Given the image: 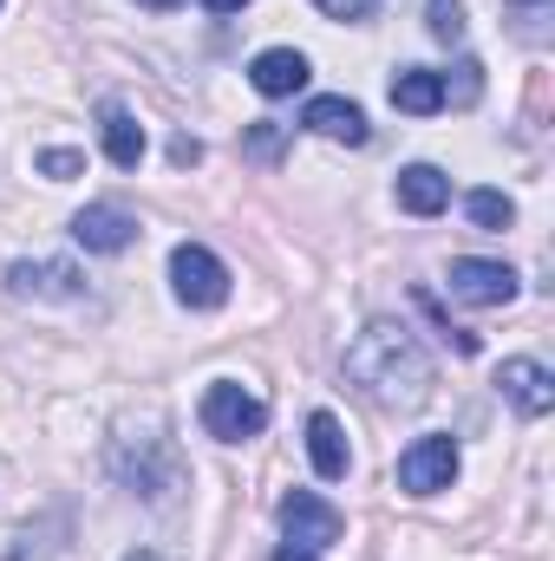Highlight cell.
<instances>
[{
	"mask_svg": "<svg viewBox=\"0 0 555 561\" xmlns=\"http://www.w3.org/2000/svg\"><path fill=\"white\" fill-rule=\"evenodd\" d=\"M203 431H209V437H223V444H249V437H262V431H269V405H262L249 386L216 379V386L203 392Z\"/></svg>",
	"mask_w": 555,
	"mask_h": 561,
	"instance_id": "2",
	"label": "cell"
},
{
	"mask_svg": "<svg viewBox=\"0 0 555 561\" xmlns=\"http://www.w3.org/2000/svg\"><path fill=\"white\" fill-rule=\"evenodd\" d=\"M275 561H320V556H307V549H294V542H287V549H281Z\"/></svg>",
	"mask_w": 555,
	"mask_h": 561,
	"instance_id": "25",
	"label": "cell"
},
{
	"mask_svg": "<svg viewBox=\"0 0 555 561\" xmlns=\"http://www.w3.org/2000/svg\"><path fill=\"white\" fill-rule=\"evenodd\" d=\"M347 379L386 412H418L431 399L438 373H431V353L418 346V333L406 320H366L360 340L347 346Z\"/></svg>",
	"mask_w": 555,
	"mask_h": 561,
	"instance_id": "1",
	"label": "cell"
},
{
	"mask_svg": "<svg viewBox=\"0 0 555 561\" xmlns=\"http://www.w3.org/2000/svg\"><path fill=\"white\" fill-rule=\"evenodd\" d=\"M249 85H256L262 99H287V92L307 85V59H301L294 46H269V53L249 59Z\"/></svg>",
	"mask_w": 555,
	"mask_h": 561,
	"instance_id": "12",
	"label": "cell"
},
{
	"mask_svg": "<svg viewBox=\"0 0 555 561\" xmlns=\"http://www.w3.org/2000/svg\"><path fill=\"white\" fill-rule=\"evenodd\" d=\"M112 470H118V483H132L150 503L177 490V450H170V437H144L138 450L118 444V450H112Z\"/></svg>",
	"mask_w": 555,
	"mask_h": 561,
	"instance_id": "5",
	"label": "cell"
},
{
	"mask_svg": "<svg viewBox=\"0 0 555 561\" xmlns=\"http://www.w3.org/2000/svg\"><path fill=\"white\" fill-rule=\"evenodd\" d=\"M72 242H79L86 255H125V249L138 242V216L118 209V203H86V209L72 216Z\"/></svg>",
	"mask_w": 555,
	"mask_h": 561,
	"instance_id": "7",
	"label": "cell"
},
{
	"mask_svg": "<svg viewBox=\"0 0 555 561\" xmlns=\"http://www.w3.org/2000/svg\"><path fill=\"white\" fill-rule=\"evenodd\" d=\"M314 7H320L327 20H366V13H373L380 0H314Z\"/></svg>",
	"mask_w": 555,
	"mask_h": 561,
	"instance_id": "21",
	"label": "cell"
},
{
	"mask_svg": "<svg viewBox=\"0 0 555 561\" xmlns=\"http://www.w3.org/2000/svg\"><path fill=\"white\" fill-rule=\"evenodd\" d=\"M203 7H209V13H242L249 0H203Z\"/></svg>",
	"mask_w": 555,
	"mask_h": 561,
	"instance_id": "24",
	"label": "cell"
},
{
	"mask_svg": "<svg viewBox=\"0 0 555 561\" xmlns=\"http://www.w3.org/2000/svg\"><path fill=\"white\" fill-rule=\"evenodd\" d=\"M393 105H399L406 118H431V112H444V72L406 66V72L393 79Z\"/></svg>",
	"mask_w": 555,
	"mask_h": 561,
	"instance_id": "16",
	"label": "cell"
},
{
	"mask_svg": "<svg viewBox=\"0 0 555 561\" xmlns=\"http://www.w3.org/2000/svg\"><path fill=\"white\" fill-rule=\"evenodd\" d=\"M464 209H471V222H477V229H510V222H517V203H510L503 190H471V196H464Z\"/></svg>",
	"mask_w": 555,
	"mask_h": 561,
	"instance_id": "17",
	"label": "cell"
},
{
	"mask_svg": "<svg viewBox=\"0 0 555 561\" xmlns=\"http://www.w3.org/2000/svg\"><path fill=\"white\" fill-rule=\"evenodd\" d=\"M7 294L13 300H79L86 294V275L59 255H39V262H13L7 268Z\"/></svg>",
	"mask_w": 555,
	"mask_h": 561,
	"instance_id": "8",
	"label": "cell"
},
{
	"mask_svg": "<svg viewBox=\"0 0 555 561\" xmlns=\"http://www.w3.org/2000/svg\"><path fill=\"white\" fill-rule=\"evenodd\" d=\"M424 20H431V39H444V46L464 39V7H457V0H431Z\"/></svg>",
	"mask_w": 555,
	"mask_h": 561,
	"instance_id": "20",
	"label": "cell"
},
{
	"mask_svg": "<svg viewBox=\"0 0 555 561\" xmlns=\"http://www.w3.org/2000/svg\"><path fill=\"white\" fill-rule=\"evenodd\" d=\"M399 209L406 216H444L451 209V176L438 163H406L399 170Z\"/></svg>",
	"mask_w": 555,
	"mask_h": 561,
	"instance_id": "13",
	"label": "cell"
},
{
	"mask_svg": "<svg viewBox=\"0 0 555 561\" xmlns=\"http://www.w3.org/2000/svg\"><path fill=\"white\" fill-rule=\"evenodd\" d=\"M249 150H256V157H275L281 150V125H256V131H249Z\"/></svg>",
	"mask_w": 555,
	"mask_h": 561,
	"instance_id": "22",
	"label": "cell"
},
{
	"mask_svg": "<svg viewBox=\"0 0 555 561\" xmlns=\"http://www.w3.org/2000/svg\"><path fill=\"white\" fill-rule=\"evenodd\" d=\"M138 7H150V13H170V7H183V0H138Z\"/></svg>",
	"mask_w": 555,
	"mask_h": 561,
	"instance_id": "26",
	"label": "cell"
},
{
	"mask_svg": "<svg viewBox=\"0 0 555 561\" xmlns=\"http://www.w3.org/2000/svg\"><path fill=\"white\" fill-rule=\"evenodd\" d=\"M497 386H503V399H510L523 419H550V405H555V373L543 366V359H503Z\"/></svg>",
	"mask_w": 555,
	"mask_h": 561,
	"instance_id": "10",
	"label": "cell"
},
{
	"mask_svg": "<svg viewBox=\"0 0 555 561\" xmlns=\"http://www.w3.org/2000/svg\"><path fill=\"white\" fill-rule=\"evenodd\" d=\"M99 138H105V157H112L118 170H138L144 163V125L118 105V99L99 105Z\"/></svg>",
	"mask_w": 555,
	"mask_h": 561,
	"instance_id": "15",
	"label": "cell"
},
{
	"mask_svg": "<svg viewBox=\"0 0 555 561\" xmlns=\"http://www.w3.org/2000/svg\"><path fill=\"white\" fill-rule=\"evenodd\" d=\"M340 510L327 503V496H314V490H287L281 496V536L294 542V549H307V556H320V549H333L340 542Z\"/></svg>",
	"mask_w": 555,
	"mask_h": 561,
	"instance_id": "4",
	"label": "cell"
},
{
	"mask_svg": "<svg viewBox=\"0 0 555 561\" xmlns=\"http://www.w3.org/2000/svg\"><path fill=\"white\" fill-rule=\"evenodd\" d=\"M444 280H451V294H457L464 307H510L517 287H523L510 262H484V255H457Z\"/></svg>",
	"mask_w": 555,
	"mask_h": 561,
	"instance_id": "6",
	"label": "cell"
},
{
	"mask_svg": "<svg viewBox=\"0 0 555 561\" xmlns=\"http://www.w3.org/2000/svg\"><path fill=\"white\" fill-rule=\"evenodd\" d=\"M301 125H307L314 138H333V144H366V112H360L353 99H340V92H320V99H307Z\"/></svg>",
	"mask_w": 555,
	"mask_h": 561,
	"instance_id": "11",
	"label": "cell"
},
{
	"mask_svg": "<svg viewBox=\"0 0 555 561\" xmlns=\"http://www.w3.org/2000/svg\"><path fill=\"white\" fill-rule=\"evenodd\" d=\"M170 294H177L183 307L209 313V307L229 300V268H223L203 242H177V249H170Z\"/></svg>",
	"mask_w": 555,
	"mask_h": 561,
	"instance_id": "3",
	"label": "cell"
},
{
	"mask_svg": "<svg viewBox=\"0 0 555 561\" xmlns=\"http://www.w3.org/2000/svg\"><path fill=\"white\" fill-rule=\"evenodd\" d=\"M307 457H314V470L327 477V483H340L347 470H353V450H347V431L333 412H314L307 419Z\"/></svg>",
	"mask_w": 555,
	"mask_h": 561,
	"instance_id": "14",
	"label": "cell"
},
{
	"mask_svg": "<svg viewBox=\"0 0 555 561\" xmlns=\"http://www.w3.org/2000/svg\"><path fill=\"white\" fill-rule=\"evenodd\" d=\"M170 157H177V163H196V157H203V144H196V138H177V144H170Z\"/></svg>",
	"mask_w": 555,
	"mask_h": 561,
	"instance_id": "23",
	"label": "cell"
},
{
	"mask_svg": "<svg viewBox=\"0 0 555 561\" xmlns=\"http://www.w3.org/2000/svg\"><path fill=\"white\" fill-rule=\"evenodd\" d=\"M33 170L53 176V183H72V176H86V150H59V144H53V150L33 157Z\"/></svg>",
	"mask_w": 555,
	"mask_h": 561,
	"instance_id": "19",
	"label": "cell"
},
{
	"mask_svg": "<svg viewBox=\"0 0 555 561\" xmlns=\"http://www.w3.org/2000/svg\"><path fill=\"white\" fill-rule=\"evenodd\" d=\"M125 561H157V556H150V549H132V556H125Z\"/></svg>",
	"mask_w": 555,
	"mask_h": 561,
	"instance_id": "27",
	"label": "cell"
},
{
	"mask_svg": "<svg viewBox=\"0 0 555 561\" xmlns=\"http://www.w3.org/2000/svg\"><path fill=\"white\" fill-rule=\"evenodd\" d=\"M503 7H510V20H517V33H523V39H536V46L550 39L555 0H503Z\"/></svg>",
	"mask_w": 555,
	"mask_h": 561,
	"instance_id": "18",
	"label": "cell"
},
{
	"mask_svg": "<svg viewBox=\"0 0 555 561\" xmlns=\"http://www.w3.org/2000/svg\"><path fill=\"white\" fill-rule=\"evenodd\" d=\"M451 477H457V444L451 437H418L399 457V490L406 496H438V490H451Z\"/></svg>",
	"mask_w": 555,
	"mask_h": 561,
	"instance_id": "9",
	"label": "cell"
}]
</instances>
